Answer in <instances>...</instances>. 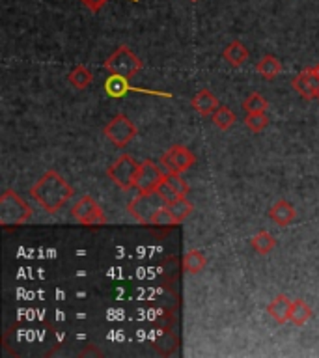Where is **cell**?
I'll list each match as a JSON object with an SVG mask.
<instances>
[{"label":"cell","mask_w":319,"mask_h":358,"mask_svg":"<svg viewBox=\"0 0 319 358\" xmlns=\"http://www.w3.org/2000/svg\"><path fill=\"white\" fill-rule=\"evenodd\" d=\"M73 194H75V190L71 185L67 183V179L56 170H47L30 189L32 200L49 215H56L58 211H62L69 203Z\"/></svg>","instance_id":"6da1fadb"},{"label":"cell","mask_w":319,"mask_h":358,"mask_svg":"<svg viewBox=\"0 0 319 358\" xmlns=\"http://www.w3.org/2000/svg\"><path fill=\"white\" fill-rule=\"evenodd\" d=\"M32 218V207L22 200V196L13 189L2 190L0 194V226L15 228Z\"/></svg>","instance_id":"7a4b0ae2"},{"label":"cell","mask_w":319,"mask_h":358,"mask_svg":"<svg viewBox=\"0 0 319 358\" xmlns=\"http://www.w3.org/2000/svg\"><path fill=\"white\" fill-rule=\"evenodd\" d=\"M166 207V200L162 198L159 190H150V192H139L133 200L129 201V215L139 224L144 226H153L155 217L161 213V209Z\"/></svg>","instance_id":"3957f363"},{"label":"cell","mask_w":319,"mask_h":358,"mask_svg":"<svg viewBox=\"0 0 319 358\" xmlns=\"http://www.w3.org/2000/svg\"><path fill=\"white\" fill-rule=\"evenodd\" d=\"M103 67L108 71V75H120V77H125L131 80V78L136 77V75L142 71L144 62L140 60L139 56L134 55L127 45H120V47H116L114 52L106 58Z\"/></svg>","instance_id":"277c9868"},{"label":"cell","mask_w":319,"mask_h":358,"mask_svg":"<svg viewBox=\"0 0 319 358\" xmlns=\"http://www.w3.org/2000/svg\"><path fill=\"white\" fill-rule=\"evenodd\" d=\"M140 162L134 161V157H131L129 153H122L118 157L116 161L112 162L108 170H106V176L111 179L112 183L116 185L120 190H131L134 189V179H136V172H139Z\"/></svg>","instance_id":"5b68a950"},{"label":"cell","mask_w":319,"mask_h":358,"mask_svg":"<svg viewBox=\"0 0 319 358\" xmlns=\"http://www.w3.org/2000/svg\"><path fill=\"white\" fill-rule=\"evenodd\" d=\"M194 153L183 144L170 145L159 159V164L166 173H185L190 166H194Z\"/></svg>","instance_id":"8992f818"},{"label":"cell","mask_w":319,"mask_h":358,"mask_svg":"<svg viewBox=\"0 0 319 358\" xmlns=\"http://www.w3.org/2000/svg\"><path fill=\"white\" fill-rule=\"evenodd\" d=\"M71 217L83 226H103V224H106L105 213L90 194L80 196L75 201V206L71 207Z\"/></svg>","instance_id":"52a82bcc"},{"label":"cell","mask_w":319,"mask_h":358,"mask_svg":"<svg viewBox=\"0 0 319 358\" xmlns=\"http://www.w3.org/2000/svg\"><path fill=\"white\" fill-rule=\"evenodd\" d=\"M103 134L116 148H125L139 134V129L125 114H118V116H114L111 122L106 123L105 129H103Z\"/></svg>","instance_id":"ba28073f"},{"label":"cell","mask_w":319,"mask_h":358,"mask_svg":"<svg viewBox=\"0 0 319 358\" xmlns=\"http://www.w3.org/2000/svg\"><path fill=\"white\" fill-rule=\"evenodd\" d=\"M166 172L162 170L161 164L146 159L140 162L139 172H136V179H134V189L139 192H150V190H157L164 183Z\"/></svg>","instance_id":"9c48e42d"},{"label":"cell","mask_w":319,"mask_h":358,"mask_svg":"<svg viewBox=\"0 0 319 358\" xmlns=\"http://www.w3.org/2000/svg\"><path fill=\"white\" fill-rule=\"evenodd\" d=\"M291 86L297 94L308 101H319V75L313 67H306L293 77Z\"/></svg>","instance_id":"30bf717a"},{"label":"cell","mask_w":319,"mask_h":358,"mask_svg":"<svg viewBox=\"0 0 319 358\" xmlns=\"http://www.w3.org/2000/svg\"><path fill=\"white\" fill-rule=\"evenodd\" d=\"M190 105L194 108L200 116H213V112L217 110L220 103H218L217 95L209 92V90H200V92H196L194 97L190 99Z\"/></svg>","instance_id":"8fae6325"},{"label":"cell","mask_w":319,"mask_h":358,"mask_svg":"<svg viewBox=\"0 0 319 358\" xmlns=\"http://www.w3.org/2000/svg\"><path fill=\"white\" fill-rule=\"evenodd\" d=\"M269 218L273 220L276 226H290L297 218L295 207L291 206L288 200L274 201L273 207L269 209Z\"/></svg>","instance_id":"7c38bea8"},{"label":"cell","mask_w":319,"mask_h":358,"mask_svg":"<svg viewBox=\"0 0 319 358\" xmlns=\"http://www.w3.org/2000/svg\"><path fill=\"white\" fill-rule=\"evenodd\" d=\"M248 49H246V45L239 39H235V41H229L222 50V58L228 62L232 67H241L245 66L246 62H248Z\"/></svg>","instance_id":"4fadbf2b"},{"label":"cell","mask_w":319,"mask_h":358,"mask_svg":"<svg viewBox=\"0 0 319 358\" xmlns=\"http://www.w3.org/2000/svg\"><path fill=\"white\" fill-rule=\"evenodd\" d=\"M291 302L288 295H276L273 301L269 302L267 313L276 321V323L284 324L290 321V312H291Z\"/></svg>","instance_id":"5bb4252c"},{"label":"cell","mask_w":319,"mask_h":358,"mask_svg":"<svg viewBox=\"0 0 319 358\" xmlns=\"http://www.w3.org/2000/svg\"><path fill=\"white\" fill-rule=\"evenodd\" d=\"M256 71L257 75L262 78H265V80H274L280 73L284 71V66H282V62H280L274 55H265L262 60L257 62Z\"/></svg>","instance_id":"9a60e30c"},{"label":"cell","mask_w":319,"mask_h":358,"mask_svg":"<svg viewBox=\"0 0 319 358\" xmlns=\"http://www.w3.org/2000/svg\"><path fill=\"white\" fill-rule=\"evenodd\" d=\"M105 92L106 95H111L114 99H120L123 95H127L129 92H139V90L129 84V78L120 77V75H111L105 80Z\"/></svg>","instance_id":"2e32d148"},{"label":"cell","mask_w":319,"mask_h":358,"mask_svg":"<svg viewBox=\"0 0 319 358\" xmlns=\"http://www.w3.org/2000/svg\"><path fill=\"white\" fill-rule=\"evenodd\" d=\"M313 315V310L310 308L308 302H304L302 299H297V301L291 302V312H290V323H293L295 327H302L304 323H308Z\"/></svg>","instance_id":"e0dca14e"},{"label":"cell","mask_w":319,"mask_h":358,"mask_svg":"<svg viewBox=\"0 0 319 358\" xmlns=\"http://www.w3.org/2000/svg\"><path fill=\"white\" fill-rule=\"evenodd\" d=\"M67 80H69V84L75 90H86L92 84V80H94V73L90 71L86 66H83V64H78V66H75L69 71Z\"/></svg>","instance_id":"ac0fdd59"},{"label":"cell","mask_w":319,"mask_h":358,"mask_svg":"<svg viewBox=\"0 0 319 358\" xmlns=\"http://www.w3.org/2000/svg\"><path fill=\"white\" fill-rule=\"evenodd\" d=\"M207 265V257L201 250H189L183 256V271L189 274H200Z\"/></svg>","instance_id":"d6986e66"},{"label":"cell","mask_w":319,"mask_h":358,"mask_svg":"<svg viewBox=\"0 0 319 358\" xmlns=\"http://www.w3.org/2000/svg\"><path fill=\"white\" fill-rule=\"evenodd\" d=\"M250 246L254 248V252L260 254V256H267L269 252L274 250L276 239H274V235H271L269 231H257V234L250 239Z\"/></svg>","instance_id":"ffe728a7"},{"label":"cell","mask_w":319,"mask_h":358,"mask_svg":"<svg viewBox=\"0 0 319 358\" xmlns=\"http://www.w3.org/2000/svg\"><path fill=\"white\" fill-rule=\"evenodd\" d=\"M166 207H168V211L172 213L173 218H176L179 224L183 222V220H187V218L190 217V213L194 211V206L187 200V196H181V198H178V200L170 201V203H166Z\"/></svg>","instance_id":"44dd1931"},{"label":"cell","mask_w":319,"mask_h":358,"mask_svg":"<svg viewBox=\"0 0 319 358\" xmlns=\"http://www.w3.org/2000/svg\"><path fill=\"white\" fill-rule=\"evenodd\" d=\"M211 120H213V123H215V125L220 129V131H229V129L234 127V123L237 122V117H235L234 110H232V108L226 105L218 106L217 110L213 112Z\"/></svg>","instance_id":"7402d4cb"},{"label":"cell","mask_w":319,"mask_h":358,"mask_svg":"<svg viewBox=\"0 0 319 358\" xmlns=\"http://www.w3.org/2000/svg\"><path fill=\"white\" fill-rule=\"evenodd\" d=\"M245 125L252 133H262L263 129L269 125L267 112H246Z\"/></svg>","instance_id":"603a6c76"},{"label":"cell","mask_w":319,"mask_h":358,"mask_svg":"<svg viewBox=\"0 0 319 358\" xmlns=\"http://www.w3.org/2000/svg\"><path fill=\"white\" fill-rule=\"evenodd\" d=\"M243 108H245V112H267L269 101L260 92H252L243 101Z\"/></svg>","instance_id":"cb8c5ba5"},{"label":"cell","mask_w":319,"mask_h":358,"mask_svg":"<svg viewBox=\"0 0 319 358\" xmlns=\"http://www.w3.org/2000/svg\"><path fill=\"white\" fill-rule=\"evenodd\" d=\"M164 183L176 192L178 196H187L189 194V183L181 178V173H166Z\"/></svg>","instance_id":"d4e9b609"},{"label":"cell","mask_w":319,"mask_h":358,"mask_svg":"<svg viewBox=\"0 0 319 358\" xmlns=\"http://www.w3.org/2000/svg\"><path fill=\"white\" fill-rule=\"evenodd\" d=\"M178 220L173 218V215L170 211H168V207H164V209H161V213L155 217V222H153V226H178Z\"/></svg>","instance_id":"484cf974"},{"label":"cell","mask_w":319,"mask_h":358,"mask_svg":"<svg viewBox=\"0 0 319 358\" xmlns=\"http://www.w3.org/2000/svg\"><path fill=\"white\" fill-rule=\"evenodd\" d=\"M80 2H83V4L86 6V8H88L90 11H94V13H97V11H99L101 8H103V6H105L106 2H108V0H80Z\"/></svg>","instance_id":"4316f807"},{"label":"cell","mask_w":319,"mask_h":358,"mask_svg":"<svg viewBox=\"0 0 319 358\" xmlns=\"http://www.w3.org/2000/svg\"><path fill=\"white\" fill-rule=\"evenodd\" d=\"M313 69H316V71H318V75H319V64H318V66H313Z\"/></svg>","instance_id":"83f0119b"},{"label":"cell","mask_w":319,"mask_h":358,"mask_svg":"<svg viewBox=\"0 0 319 358\" xmlns=\"http://www.w3.org/2000/svg\"><path fill=\"white\" fill-rule=\"evenodd\" d=\"M190 2H198V0H190Z\"/></svg>","instance_id":"f1b7e54d"}]
</instances>
